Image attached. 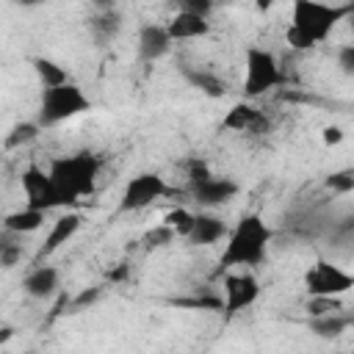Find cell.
Returning <instances> with one entry per match:
<instances>
[{
    "label": "cell",
    "instance_id": "1",
    "mask_svg": "<svg viewBox=\"0 0 354 354\" xmlns=\"http://www.w3.org/2000/svg\"><path fill=\"white\" fill-rule=\"evenodd\" d=\"M351 14H354V3L326 6V3H315V0H296L285 39L299 53L313 50L315 44H321L332 33V28L337 22L348 19Z\"/></svg>",
    "mask_w": 354,
    "mask_h": 354
},
{
    "label": "cell",
    "instance_id": "2",
    "mask_svg": "<svg viewBox=\"0 0 354 354\" xmlns=\"http://www.w3.org/2000/svg\"><path fill=\"white\" fill-rule=\"evenodd\" d=\"M271 241V227L257 213H243L238 224L230 230L224 252L218 257V271L235 266H260L266 260V249Z\"/></svg>",
    "mask_w": 354,
    "mask_h": 354
},
{
    "label": "cell",
    "instance_id": "3",
    "mask_svg": "<svg viewBox=\"0 0 354 354\" xmlns=\"http://www.w3.org/2000/svg\"><path fill=\"white\" fill-rule=\"evenodd\" d=\"M102 160L94 152H75V155H64V158H53L50 160V177L58 188V194L66 199V205H75L80 196H88L97 185V174H100Z\"/></svg>",
    "mask_w": 354,
    "mask_h": 354
},
{
    "label": "cell",
    "instance_id": "4",
    "mask_svg": "<svg viewBox=\"0 0 354 354\" xmlns=\"http://www.w3.org/2000/svg\"><path fill=\"white\" fill-rule=\"evenodd\" d=\"M83 111H91V100L80 91V86L66 83L58 88H44L41 91V102H39V127H55Z\"/></svg>",
    "mask_w": 354,
    "mask_h": 354
},
{
    "label": "cell",
    "instance_id": "5",
    "mask_svg": "<svg viewBox=\"0 0 354 354\" xmlns=\"http://www.w3.org/2000/svg\"><path fill=\"white\" fill-rule=\"evenodd\" d=\"M246 72H243V97H260L282 83V69L274 53L263 47L246 50Z\"/></svg>",
    "mask_w": 354,
    "mask_h": 354
},
{
    "label": "cell",
    "instance_id": "6",
    "mask_svg": "<svg viewBox=\"0 0 354 354\" xmlns=\"http://www.w3.org/2000/svg\"><path fill=\"white\" fill-rule=\"evenodd\" d=\"M22 191H25V207L30 210H41V213H50L55 207H66V199L58 194L50 171L39 169L36 163H30L25 171H22Z\"/></svg>",
    "mask_w": 354,
    "mask_h": 354
},
{
    "label": "cell",
    "instance_id": "7",
    "mask_svg": "<svg viewBox=\"0 0 354 354\" xmlns=\"http://www.w3.org/2000/svg\"><path fill=\"white\" fill-rule=\"evenodd\" d=\"M304 288L313 296H329V299H340L343 293H348L354 288V274L332 266L329 260H315V266H310V271L304 274Z\"/></svg>",
    "mask_w": 354,
    "mask_h": 354
},
{
    "label": "cell",
    "instance_id": "8",
    "mask_svg": "<svg viewBox=\"0 0 354 354\" xmlns=\"http://www.w3.org/2000/svg\"><path fill=\"white\" fill-rule=\"evenodd\" d=\"M163 194H169L166 180L160 174H155V171H141L133 180H127V185L122 191V199H119V213L144 210L147 205H152Z\"/></svg>",
    "mask_w": 354,
    "mask_h": 354
},
{
    "label": "cell",
    "instance_id": "9",
    "mask_svg": "<svg viewBox=\"0 0 354 354\" xmlns=\"http://www.w3.org/2000/svg\"><path fill=\"white\" fill-rule=\"evenodd\" d=\"M224 315L232 318L235 313L252 307L260 296V282L254 274L241 271V274H227L224 277Z\"/></svg>",
    "mask_w": 354,
    "mask_h": 354
},
{
    "label": "cell",
    "instance_id": "10",
    "mask_svg": "<svg viewBox=\"0 0 354 354\" xmlns=\"http://www.w3.org/2000/svg\"><path fill=\"white\" fill-rule=\"evenodd\" d=\"M191 191V199L199 205V207H218V205H227L230 199H235L238 194V183L230 180V177H207L205 183L188 188Z\"/></svg>",
    "mask_w": 354,
    "mask_h": 354
},
{
    "label": "cell",
    "instance_id": "11",
    "mask_svg": "<svg viewBox=\"0 0 354 354\" xmlns=\"http://www.w3.org/2000/svg\"><path fill=\"white\" fill-rule=\"evenodd\" d=\"M171 44H174V41H171L166 25H155V22L141 25V30H138V58H141V61L152 64V61L163 58Z\"/></svg>",
    "mask_w": 354,
    "mask_h": 354
},
{
    "label": "cell",
    "instance_id": "12",
    "mask_svg": "<svg viewBox=\"0 0 354 354\" xmlns=\"http://www.w3.org/2000/svg\"><path fill=\"white\" fill-rule=\"evenodd\" d=\"M180 75L185 77V83H188L191 88L202 91V94H205V97H210V100H221V97H227V80H224V77H218V75H216V72H210V69L183 64V66H180Z\"/></svg>",
    "mask_w": 354,
    "mask_h": 354
},
{
    "label": "cell",
    "instance_id": "13",
    "mask_svg": "<svg viewBox=\"0 0 354 354\" xmlns=\"http://www.w3.org/2000/svg\"><path fill=\"white\" fill-rule=\"evenodd\" d=\"M260 127H268V119L263 111H257L254 105L249 102H235L227 116L221 119V130H235V133H243V130H260Z\"/></svg>",
    "mask_w": 354,
    "mask_h": 354
},
{
    "label": "cell",
    "instance_id": "14",
    "mask_svg": "<svg viewBox=\"0 0 354 354\" xmlns=\"http://www.w3.org/2000/svg\"><path fill=\"white\" fill-rule=\"evenodd\" d=\"M227 235H230V227H227L224 218H218L213 213H196L194 230H191V235L185 241L191 246H210V243H216V241H221Z\"/></svg>",
    "mask_w": 354,
    "mask_h": 354
},
{
    "label": "cell",
    "instance_id": "15",
    "mask_svg": "<svg viewBox=\"0 0 354 354\" xmlns=\"http://www.w3.org/2000/svg\"><path fill=\"white\" fill-rule=\"evenodd\" d=\"M171 41H188V39H199V36H207L210 33V22L205 17H196V14H188V11H177L169 25H166Z\"/></svg>",
    "mask_w": 354,
    "mask_h": 354
},
{
    "label": "cell",
    "instance_id": "16",
    "mask_svg": "<svg viewBox=\"0 0 354 354\" xmlns=\"http://www.w3.org/2000/svg\"><path fill=\"white\" fill-rule=\"evenodd\" d=\"M22 290L30 299H50L58 293V271L53 266H39L22 279Z\"/></svg>",
    "mask_w": 354,
    "mask_h": 354
},
{
    "label": "cell",
    "instance_id": "17",
    "mask_svg": "<svg viewBox=\"0 0 354 354\" xmlns=\"http://www.w3.org/2000/svg\"><path fill=\"white\" fill-rule=\"evenodd\" d=\"M88 30H91V36H94L97 44H108V41H113V39L119 36V30H122V14H119L113 6L102 3V11L88 19Z\"/></svg>",
    "mask_w": 354,
    "mask_h": 354
},
{
    "label": "cell",
    "instance_id": "18",
    "mask_svg": "<svg viewBox=\"0 0 354 354\" xmlns=\"http://www.w3.org/2000/svg\"><path fill=\"white\" fill-rule=\"evenodd\" d=\"M80 221H83L80 213H64V216H58V218L53 221V227H50L44 243H41V254H53L58 246H64L66 241H72L75 232L80 230Z\"/></svg>",
    "mask_w": 354,
    "mask_h": 354
},
{
    "label": "cell",
    "instance_id": "19",
    "mask_svg": "<svg viewBox=\"0 0 354 354\" xmlns=\"http://www.w3.org/2000/svg\"><path fill=\"white\" fill-rule=\"evenodd\" d=\"M354 324V315H346V313H332V315H321V318H310L307 321V329L315 335V337H324V340H332V337H340L348 326Z\"/></svg>",
    "mask_w": 354,
    "mask_h": 354
},
{
    "label": "cell",
    "instance_id": "20",
    "mask_svg": "<svg viewBox=\"0 0 354 354\" xmlns=\"http://www.w3.org/2000/svg\"><path fill=\"white\" fill-rule=\"evenodd\" d=\"M44 216L41 210H30V207H22V210H14L3 218V230L6 232H14V235H28V232H36L41 224H44Z\"/></svg>",
    "mask_w": 354,
    "mask_h": 354
},
{
    "label": "cell",
    "instance_id": "21",
    "mask_svg": "<svg viewBox=\"0 0 354 354\" xmlns=\"http://www.w3.org/2000/svg\"><path fill=\"white\" fill-rule=\"evenodd\" d=\"M30 66H33V72H36V77H39V83H41L44 88H58V86H66V83H69L66 69H64L61 64H55L53 58L36 55V58L30 61Z\"/></svg>",
    "mask_w": 354,
    "mask_h": 354
},
{
    "label": "cell",
    "instance_id": "22",
    "mask_svg": "<svg viewBox=\"0 0 354 354\" xmlns=\"http://www.w3.org/2000/svg\"><path fill=\"white\" fill-rule=\"evenodd\" d=\"M169 304L174 307H188V310H210V313H221L224 310V296L216 293H202V296H183V299H171Z\"/></svg>",
    "mask_w": 354,
    "mask_h": 354
},
{
    "label": "cell",
    "instance_id": "23",
    "mask_svg": "<svg viewBox=\"0 0 354 354\" xmlns=\"http://www.w3.org/2000/svg\"><path fill=\"white\" fill-rule=\"evenodd\" d=\"M194 221H196V213H191L185 207H174V210H169L163 216V224L171 227L177 232V238H188L191 230H194Z\"/></svg>",
    "mask_w": 354,
    "mask_h": 354
},
{
    "label": "cell",
    "instance_id": "24",
    "mask_svg": "<svg viewBox=\"0 0 354 354\" xmlns=\"http://www.w3.org/2000/svg\"><path fill=\"white\" fill-rule=\"evenodd\" d=\"M17 238H22V235H14V232H6L3 230V235H0V266L3 268H14L19 260H22V243H17Z\"/></svg>",
    "mask_w": 354,
    "mask_h": 354
},
{
    "label": "cell",
    "instance_id": "25",
    "mask_svg": "<svg viewBox=\"0 0 354 354\" xmlns=\"http://www.w3.org/2000/svg\"><path fill=\"white\" fill-rule=\"evenodd\" d=\"M39 122H17L11 130H8V136H6V149H17V147H22V144H28V141H33L36 136H39Z\"/></svg>",
    "mask_w": 354,
    "mask_h": 354
},
{
    "label": "cell",
    "instance_id": "26",
    "mask_svg": "<svg viewBox=\"0 0 354 354\" xmlns=\"http://www.w3.org/2000/svg\"><path fill=\"white\" fill-rule=\"evenodd\" d=\"M324 185H326L329 191H335V194H348V191H354V169L332 171V174L324 180Z\"/></svg>",
    "mask_w": 354,
    "mask_h": 354
},
{
    "label": "cell",
    "instance_id": "27",
    "mask_svg": "<svg viewBox=\"0 0 354 354\" xmlns=\"http://www.w3.org/2000/svg\"><path fill=\"white\" fill-rule=\"evenodd\" d=\"M177 238V232L171 230V227H166V224H158L155 230H149L144 238H141V243L147 246V249H158V246H166V243H171Z\"/></svg>",
    "mask_w": 354,
    "mask_h": 354
},
{
    "label": "cell",
    "instance_id": "28",
    "mask_svg": "<svg viewBox=\"0 0 354 354\" xmlns=\"http://www.w3.org/2000/svg\"><path fill=\"white\" fill-rule=\"evenodd\" d=\"M310 318H321V315H332L340 313V299H329V296H313L307 304Z\"/></svg>",
    "mask_w": 354,
    "mask_h": 354
},
{
    "label": "cell",
    "instance_id": "29",
    "mask_svg": "<svg viewBox=\"0 0 354 354\" xmlns=\"http://www.w3.org/2000/svg\"><path fill=\"white\" fill-rule=\"evenodd\" d=\"M207 177H213V174H210V169H207V163L194 158V160L188 163V188H194V185L205 183Z\"/></svg>",
    "mask_w": 354,
    "mask_h": 354
},
{
    "label": "cell",
    "instance_id": "30",
    "mask_svg": "<svg viewBox=\"0 0 354 354\" xmlns=\"http://www.w3.org/2000/svg\"><path fill=\"white\" fill-rule=\"evenodd\" d=\"M100 293H102L100 288H86V290H80V293H77V296L69 301L72 313H75V310H83V307H88V304H94V301L100 299Z\"/></svg>",
    "mask_w": 354,
    "mask_h": 354
},
{
    "label": "cell",
    "instance_id": "31",
    "mask_svg": "<svg viewBox=\"0 0 354 354\" xmlns=\"http://www.w3.org/2000/svg\"><path fill=\"white\" fill-rule=\"evenodd\" d=\"M337 66L343 75H354V44H343L337 50Z\"/></svg>",
    "mask_w": 354,
    "mask_h": 354
},
{
    "label": "cell",
    "instance_id": "32",
    "mask_svg": "<svg viewBox=\"0 0 354 354\" xmlns=\"http://www.w3.org/2000/svg\"><path fill=\"white\" fill-rule=\"evenodd\" d=\"M180 11H188V14H196V17H205L207 19V14L213 11V3H207V0H183L180 3Z\"/></svg>",
    "mask_w": 354,
    "mask_h": 354
},
{
    "label": "cell",
    "instance_id": "33",
    "mask_svg": "<svg viewBox=\"0 0 354 354\" xmlns=\"http://www.w3.org/2000/svg\"><path fill=\"white\" fill-rule=\"evenodd\" d=\"M321 138H324V144H340L343 141V130L337 127V124H326L324 130H321Z\"/></svg>",
    "mask_w": 354,
    "mask_h": 354
},
{
    "label": "cell",
    "instance_id": "34",
    "mask_svg": "<svg viewBox=\"0 0 354 354\" xmlns=\"http://www.w3.org/2000/svg\"><path fill=\"white\" fill-rule=\"evenodd\" d=\"M127 271H130L127 263H119L113 271H108V279H111V282H124V279H127Z\"/></svg>",
    "mask_w": 354,
    "mask_h": 354
},
{
    "label": "cell",
    "instance_id": "35",
    "mask_svg": "<svg viewBox=\"0 0 354 354\" xmlns=\"http://www.w3.org/2000/svg\"><path fill=\"white\" fill-rule=\"evenodd\" d=\"M11 335H14V329H11V326H3V335H0V343H6V340H8Z\"/></svg>",
    "mask_w": 354,
    "mask_h": 354
},
{
    "label": "cell",
    "instance_id": "36",
    "mask_svg": "<svg viewBox=\"0 0 354 354\" xmlns=\"http://www.w3.org/2000/svg\"><path fill=\"white\" fill-rule=\"evenodd\" d=\"M257 8H260V11H268V8H271V3H268V0H260V3H257Z\"/></svg>",
    "mask_w": 354,
    "mask_h": 354
},
{
    "label": "cell",
    "instance_id": "37",
    "mask_svg": "<svg viewBox=\"0 0 354 354\" xmlns=\"http://www.w3.org/2000/svg\"><path fill=\"white\" fill-rule=\"evenodd\" d=\"M348 25H351V33H354V14L348 17Z\"/></svg>",
    "mask_w": 354,
    "mask_h": 354
},
{
    "label": "cell",
    "instance_id": "38",
    "mask_svg": "<svg viewBox=\"0 0 354 354\" xmlns=\"http://www.w3.org/2000/svg\"><path fill=\"white\" fill-rule=\"evenodd\" d=\"M348 354H354V348H351V351H348Z\"/></svg>",
    "mask_w": 354,
    "mask_h": 354
}]
</instances>
